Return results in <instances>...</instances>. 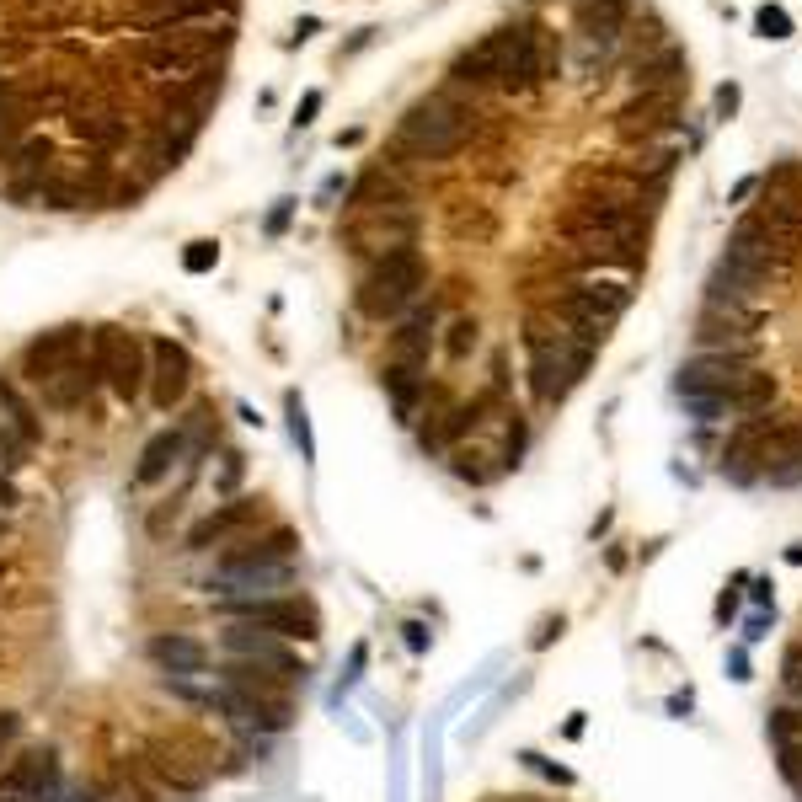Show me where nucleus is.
Masks as SVG:
<instances>
[{"label":"nucleus","mask_w":802,"mask_h":802,"mask_svg":"<svg viewBox=\"0 0 802 802\" xmlns=\"http://www.w3.org/2000/svg\"><path fill=\"white\" fill-rule=\"evenodd\" d=\"M712 107H717V118H733V113H738V86H733V81H728V86H717Z\"/></svg>","instance_id":"nucleus-44"},{"label":"nucleus","mask_w":802,"mask_h":802,"mask_svg":"<svg viewBox=\"0 0 802 802\" xmlns=\"http://www.w3.org/2000/svg\"><path fill=\"white\" fill-rule=\"evenodd\" d=\"M11 802H97L91 792H70V786H54V792H43V797H11Z\"/></svg>","instance_id":"nucleus-42"},{"label":"nucleus","mask_w":802,"mask_h":802,"mask_svg":"<svg viewBox=\"0 0 802 802\" xmlns=\"http://www.w3.org/2000/svg\"><path fill=\"white\" fill-rule=\"evenodd\" d=\"M760 273H749L744 262H733V257H717V268H712V279H706V295H712V305H744V300H754L760 295Z\"/></svg>","instance_id":"nucleus-23"},{"label":"nucleus","mask_w":802,"mask_h":802,"mask_svg":"<svg viewBox=\"0 0 802 802\" xmlns=\"http://www.w3.org/2000/svg\"><path fill=\"white\" fill-rule=\"evenodd\" d=\"M284 220H289V204H279V209L268 214V230H284Z\"/></svg>","instance_id":"nucleus-51"},{"label":"nucleus","mask_w":802,"mask_h":802,"mask_svg":"<svg viewBox=\"0 0 802 802\" xmlns=\"http://www.w3.org/2000/svg\"><path fill=\"white\" fill-rule=\"evenodd\" d=\"M353 209H407V188L391 172H369L353 188Z\"/></svg>","instance_id":"nucleus-28"},{"label":"nucleus","mask_w":802,"mask_h":802,"mask_svg":"<svg viewBox=\"0 0 802 802\" xmlns=\"http://www.w3.org/2000/svg\"><path fill=\"white\" fill-rule=\"evenodd\" d=\"M519 760H524V765H530V770H541V776H551V781H557V786H573V770H562V765H551V760H546V754H535V749H530V754H519Z\"/></svg>","instance_id":"nucleus-40"},{"label":"nucleus","mask_w":802,"mask_h":802,"mask_svg":"<svg viewBox=\"0 0 802 802\" xmlns=\"http://www.w3.org/2000/svg\"><path fill=\"white\" fill-rule=\"evenodd\" d=\"M781 685H786V690H792V696L802 701V658H792V653L781 658Z\"/></svg>","instance_id":"nucleus-43"},{"label":"nucleus","mask_w":802,"mask_h":802,"mask_svg":"<svg viewBox=\"0 0 802 802\" xmlns=\"http://www.w3.org/2000/svg\"><path fill=\"white\" fill-rule=\"evenodd\" d=\"M562 236H642L637 214L615 198H578L573 209L562 214Z\"/></svg>","instance_id":"nucleus-16"},{"label":"nucleus","mask_w":802,"mask_h":802,"mask_svg":"<svg viewBox=\"0 0 802 802\" xmlns=\"http://www.w3.org/2000/svg\"><path fill=\"white\" fill-rule=\"evenodd\" d=\"M289 434L300 444V460H316V439H311V423H305V401L289 391Z\"/></svg>","instance_id":"nucleus-34"},{"label":"nucleus","mask_w":802,"mask_h":802,"mask_svg":"<svg viewBox=\"0 0 802 802\" xmlns=\"http://www.w3.org/2000/svg\"><path fill=\"white\" fill-rule=\"evenodd\" d=\"M188 455H193V434H188V423L161 428V434L140 450V466H134V487H156V482H166V476H172V466H182Z\"/></svg>","instance_id":"nucleus-19"},{"label":"nucleus","mask_w":802,"mask_h":802,"mask_svg":"<svg viewBox=\"0 0 802 802\" xmlns=\"http://www.w3.org/2000/svg\"><path fill=\"white\" fill-rule=\"evenodd\" d=\"M295 557H300V535L289 524H279L268 535H236L220 551L225 567H273V562H295Z\"/></svg>","instance_id":"nucleus-18"},{"label":"nucleus","mask_w":802,"mask_h":802,"mask_svg":"<svg viewBox=\"0 0 802 802\" xmlns=\"http://www.w3.org/2000/svg\"><path fill=\"white\" fill-rule=\"evenodd\" d=\"M230 49V22H177V27H161V33H145L134 59L156 75V81L177 86L188 75H204L214 70V59Z\"/></svg>","instance_id":"nucleus-2"},{"label":"nucleus","mask_w":802,"mask_h":802,"mask_svg":"<svg viewBox=\"0 0 802 802\" xmlns=\"http://www.w3.org/2000/svg\"><path fill=\"white\" fill-rule=\"evenodd\" d=\"M476 332H482V327H476L471 316H460L455 327H450V337H444V353H450V359L460 364V359H466V353L476 348Z\"/></svg>","instance_id":"nucleus-36"},{"label":"nucleus","mask_w":802,"mask_h":802,"mask_svg":"<svg viewBox=\"0 0 802 802\" xmlns=\"http://www.w3.org/2000/svg\"><path fill=\"white\" fill-rule=\"evenodd\" d=\"M492 49H498V86L503 91H535V81L551 70V54L535 27H503V33H492Z\"/></svg>","instance_id":"nucleus-10"},{"label":"nucleus","mask_w":802,"mask_h":802,"mask_svg":"<svg viewBox=\"0 0 802 802\" xmlns=\"http://www.w3.org/2000/svg\"><path fill=\"white\" fill-rule=\"evenodd\" d=\"M348 241H353V252H369V257L401 252V246L418 241V214L412 209H364V220L348 225Z\"/></svg>","instance_id":"nucleus-12"},{"label":"nucleus","mask_w":802,"mask_h":802,"mask_svg":"<svg viewBox=\"0 0 802 802\" xmlns=\"http://www.w3.org/2000/svg\"><path fill=\"white\" fill-rule=\"evenodd\" d=\"M220 6H236V0H220Z\"/></svg>","instance_id":"nucleus-54"},{"label":"nucleus","mask_w":802,"mask_h":802,"mask_svg":"<svg viewBox=\"0 0 802 802\" xmlns=\"http://www.w3.org/2000/svg\"><path fill=\"white\" fill-rule=\"evenodd\" d=\"M27 455H33V439L27 434H17V428H11L6 418H0V471H22L27 466Z\"/></svg>","instance_id":"nucleus-31"},{"label":"nucleus","mask_w":802,"mask_h":802,"mask_svg":"<svg viewBox=\"0 0 802 802\" xmlns=\"http://www.w3.org/2000/svg\"><path fill=\"white\" fill-rule=\"evenodd\" d=\"M776 391H781V385H776V375H765V369H749V375L738 380V385H733V391L722 396V401H728V412H733V418H754V412H765L770 401H776Z\"/></svg>","instance_id":"nucleus-25"},{"label":"nucleus","mask_w":802,"mask_h":802,"mask_svg":"<svg viewBox=\"0 0 802 802\" xmlns=\"http://www.w3.org/2000/svg\"><path fill=\"white\" fill-rule=\"evenodd\" d=\"M65 786V770H59L54 749H22L17 760L0 770V797H43Z\"/></svg>","instance_id":"nucleus-17"},{"label":"nucleus","mask_w":802,"mask_h":802,"mask_svg":"<svg viewBox=\"0 0 802 802\" xmlns=\"http://www.w3.org/2000/svg\"><path fill=\"white\" fill-rule=\"evenodd\" d=\"M97 802H102V797H97Z\"/></svg>","instance_id":"nucleus-56"},{"label":"nucleus","mask_w":802,"mask_h":802,"mask_svg":"<svg viewBox=\"0 0 802 802\" xmlns=\"http://www.w3.org/2000/svg\"><path fill=\"white\" fill-rule=\"evenodd\" d=\"M524 348H530V391H535V401H546V407H557L594 364V343H583L573 327H562V321L551 327L541 316L524 321Z\"/></svg>","instance_id":"nucleus-1"},{"label":"nucleus","mask_w":802,"mask_h":802,"mask_svg":"<svg viewBox=\"0 0 802 802\" xmlns=\"http://www.w3.org/2000/svg\"><path fill=\"white\" fill-rule=\"evenodd\" d=\"M754 27H760V38H770V43L792 38V17H786L781 6H760V11H754Z\"/></svg>","instance_id":"nucleus-35"},{"label":"nucleus","mask_w":802,"mask_h":802,"mask_svg":"<svg viewBox=\"0 0 802 802\" xmlns=\"http://www.w3.org/2000/svg\"><path fill=\"white\" fill-rule=\"evenodd\" d=\"M428 284V262L418 246H401V252H385L375 257V268L359 279V311L375 316V321H396L418 305Z\"/></svg>","instance_id":"nucleus-3"},{"label":"nucleus","mask_w":802,"mask_h":802,"mask_svg":"<svg viewBox=\"0 0 802 802\" xmlns=\"http://www.w3.org/2000/svg\"><path fill=\"white\" fill-rule=\"evenodd\" d=\"M450 75H455L460 86H492V81H498V49H492V38H482L476 49L460 54Z\"/></svg>","instance_id":"nucleus-29"},{"label":"nucleus","mask_w":802,"mask_h":802,"mask_svg":"<svg viewBox=\"0 0 802 802\" xmlns=\"http://www.w3.org/2000/svg\"><path fill=\"white\" fill-rule=\"evenodd\" d=\"M6 161H11V166H38V161H49V140H43V134H27V140L11 150Z\"/></svg>","instance_id":"nucleus-38"},{"label":"nucleus","mask_w":802,"mask_h":802,"mask_svg":"<svg viewBox=\"0 0 802 802\" xmlns=\"http://www.w3.org/2000/svg\"><path fill=\"white\" fill-rule=\"evenodd\" d=\"M257 519V498H230V503H220L214 514H204L188 530V546L182 551H214V546H225V541H236V535L246 530V524Z\"/></svg>","instance_id":"nucleus-20"},{"label":"nucleus","mask_w":802,"mask_h":802,"mask_svg":"<svg viewBox=\"0 0 802 802\" xmlns=\"http://www.w3.org/2000/svg\"><path fill=\"white\" fill-rule=\"evenodd\" d=\"M188 385H193L188 348L172 343V337H150V385H145L150 407H156V412H172L177 401L188 396Z\"/></svg>","instance_id":"nucleus-11"},{"label":"nucleus","mask_w":802,"mask_h":802,"mask_svg":"<svg viewBox=\"0 0 802 802\" xmlns=\"http://www.w3.org/2000/svg\"><path fill=\"white\" fill-rule=\"evenodd\" d=\"M498 802H535V797H498Z\"/></svg>","instance_id":"nucleus-53"},{"label":"nucleus","mask_w":802,"mask_h":802,"mask_svg":"<svg viewBox=\"0 0 802 802\" xmlns=\"http://www.w3.org/2000/svg\"><path fill=\"white\" fill-rule=\"evenodd\" d=\"M434 327H439V305H434V300L401 316V332H391V364L423 369V364H428V348H434Z\"/></svg>","instance_id":"nucleus-21"},{"label":"nucleus","mask_w":802,"mask_h":802,"mask_svg":"<svg viewBox=\"0 0 802 802\" xmlns=\"http://www.w3.org/2000/svg\"><path fill=\"white\" fill-rule=\"evenodd\" d=\"M230 621H246V626H262L284 642H316L321 637V615L316 605H305L295 594H273V599H220L214 605Z\"/></svg>","instance_id":"nucleus-8"},{"label":"nucleus","mask_w":802,"mask_h":802,"mask_svg":"<svg viewBox=\"0 0 802 802\" xmlns=\"http://www.w3.org/2000/svg\"><path fill=\"white\" fill-rule=\"evenodd\" d=\"M70 134H75V140H86V145H97V150H113V145L129 140V118L102 113V107H97V113H75Z\"/></svg>","instance_id":"nucleus-26"},{"label":"nucleus","mask_w":802,"mask_h":802,"mask_svg":"<svg viewBox=\"0 0 802 802\" xmlns=\"http://www.w3.org/2000/svg\"><path fill=\"white\" fill-rule=\"evenodd\" d=\"M680 70H685V54H674V49H669V54L658 59V65H642L637 81H642L647 91H669L674 81H680Z\"/></svg>","instance_id":"nucleus-33"},{"label":"nucleus","mask_w":802,"mask_h":802,"mask_svg":"<svg viewBox=\"0 0 802 802\" xmlns=\"http://www.w3.org/2000/svg\"><path fill=\"white\" fill-rule=\"evenodd\" d=\"M781 776L802 792V744H781Z\"/></svg>","instance_id":"nucleus-41"},{"label":"nucleus","mask_w":802,"mask_h":802,"mask_svg":"<svg viewBox=\"0 0 802 802\" xmlns=\"http://www.w3.org/2000/svg\"><path fill=\"white\" fill-rule=\"evenodd\" d=\"M0 802H11V797H0Z\"/></svg>","instance_id":"nucleus-55"},{"label":"nucleus","mask_w":802,"mask_h":802,"mask_svg":"<svg viewBox=\"0 0 802 802\" xmlns=\"http://www.w3.org/2000/svg\"><path fill=\"white\" fill-rule=\"evenodd\" d=\"M401 631H407V647H412V653H423V647L434 642V637H428V626H418V621H412V626H401Z\"/></svg>","instance_id":"nucleus-48"},{"label":"nucleus","mask_w":802,"mask_h":802,"mask_svg":"<svg viewBox=\"0 0 802 802\" xmlns=\"http://www.w3.org/2000/svg\"><path fill=\"white\" fill-rule=\"evenodd\" d=\"M102 385V364H97V353H81V359H70L65 369H54L49 380L38 385V401L49 412H75V407H86L91 391Z\"/></svg>","instance_id":"nucleus-15"},{"label":"nucleus","mask_w":802,"mask_h":802,"mask_svg":"<svg viewBox=\"0 0 802 802\" xmlns=\"http://www.w3.org/2000/svg\"><path fill=\"white\" fill-rule=\"evenodd\" d=\"M663 123H674V97L669 91H647L642 102H626L621 107V134H653V129H663Z\"/></svg>","instance_id":"nucleus-27"},{"label":"nucleus","mask_w":802,"mask_h":802,"mask_svg":"<svg viewBox=\"0 0 802 802\" xmlns=\"http://www.w3.org/2000/svg\"><path fill=\"white\" fill-rule=\"evenodd\" d=\"M86 348H91V327H54V332H43V337H33V343L22 348V380L38 391L54 369H65L70 359H81Z\"/></svg>","instance_id":"nucleus-13"},{"label":"nucleus","mask_w":802,"mask_h":802,"mask_svg":"<svg viewBox=\"0 0 802 802\" xmlns=\"http://www.w3.org/2000/svg\"><path fill=\"white\" fill-rule=\"evenodd\" d=\"M786 653H792V658H802V642H792V647H786Z\"/></svg>","instance_id":"nucleus-52"},{"label":"nucleus","mask_w":802,"mask_h":802,"mask_svg":"<svg viewBox=\"0 0 802 802\" xmlns=\"http://www.w3.org/2000/svg\"><path fill=\"white\" fill-rule=\"evenodd\" d=\"M524 455V418L519 412H508V439H503V466H514Z\"/></svg>","instance_id":"nucleus-39"},{"label":"nucleus","mask_w":802,"mask_h":802,"mask_svg":"<svg viewBox=\"0 0 802 802\" xmlns=\"http://www.w3.org/2000/svg\"><path fill=\"white\" fill-rule=\"evenodd\" d=\"M209 712H220L230 722L252 733H289L295 728V701L284 690H241V685H204V701Z\"/></svg>","instance_id":"nucleus-7"},{"label":"nucleus","mask_w":802,"mask_h":802,"mask_svg":"<svg viewBox=\"0 0 802 802\" xmlns=\"http://www.w3.org/2000/svg\"><path fill=\"white\" fill-rule=\"evenodd\" d=\"M17 733H22V717H17V712H0V749H6Z\"/></svg>","instance_id":"nucleus-46"},{"label":"nucleus","mask_w":802,"mask_h":802,"mask_svg":"<svg viewBox=\"0 0 802 802\" xmlns=\"http://www.w3.org/2000/svg\"><path fill=\"white\" fill-rule=\"evenodd\" d=\"M631 305V289L615 284V279H583V284H567L557 300H551V316L562 321V327H573L583 343L599 348V337H605V327H615V321L626 316Z\"/></svg>","instance_id":"nucleus-5"},{"label":"nucleus","mask_w":802,"mask_h":802,"mask_svg":"<svg viewBox=\"0 0 802 802\" xmlns=\"http://www.w3.org/2000/svg\"><path fill=\"white\" fill-rule=\"evenodd\" d=\"M150 770H156V776L172 786V792H198V786H204V776H198V770L182 765V754H166V749L150 754Z\"/></svg>","instance_id":"nucleus-30"},{"label":"nucleus","mask_w":802,"mask_h":802,"mask_svg":"<svg viewBox=\"0 0 802 802\" xmlns=\"http://www.w3.org/2000/svg\"><path fill=\"white\" fill-rule=\"evenodd\" d=\"M22 503V492H17V482H11L6 471H0V514H11V508Z\"/></svg>","instance_id":"nucleus-45"},{"label":"nucleus","mask_w":802,"mask_h":802,"mask_svg":"<svg viewBox=\"0 0 802 802\" xmlns=\"http://www.w3.org/2000/svg\"><path fill=\"white\" fill-rule=\"evenodd\" d=\"M471 134V113L450 97H423L401 113V145L423 161H450Z\"/></svg>","instance_id":"nucleus-4"},{"label":"nucleus","mask_w":802,"mask_h":802,"mask_svg":"<svg viewBox=\"0 0 802 802\" xmlns=\"http://www.w3.org/2000/svg\"><path fill=\"white\" fill-rule=\"evenodd\" d=\"M754 188H760V177H744V182H738V188L728 193V204H744V198H749Z\"/></svg>","instance_id":"nucleus-50"},{"label":"nucleus","mask_w":802,"mask_h":802,"mask_svg":"<svg viewBox=\"0 0 802 802\" xmlns=\"http://www.w3.org/2000/svg\"><path fill=\"white\" fill-rule=\"evenodd\" d=\"M744 375H749L744 353H696V359L680 364L674 391H680L685 401H690V396H728Z\"/></svg>","instance_id":"nucleus-14"},{"label":"nucleus","mask_w":802,"mask_h":802,"mask_svg":"<svg viewBox=\"0 0 802 802\" xmlns=\"http://www.w3.org/2000/svg\"><path fill=\"white\" fill-rule=\"evenodd\" d=\"M145 653L161 674H177V680H193V674L209 669V647L188 637V631H161V637H150Z\"/></svg>","instance_id":"nucleus-22"},{"label":"nucleus","mask_w":802,"mask_h":802,"mask_svg":"<svg viewBox=\"0 0 802 802\" xmlns=\"http://www.w3.org/2000/svg\"><path fill=\"white\" fill-rule=\"evenodd\" d=\"M214 262H220V246H214V241H193L188 252H182V268H188V273H209Z\"/></svg>","instance_id":"nucleus-37"},{"label":"nucleus","mask_w":802,"mask_h":802,"mask_svg":"<svg viewBox=\"0 0 802 802\" xmlns=\"http://www.w3.org/2000/svg\"><path fill=\"white\" fill-rule=\"evenodd\" d=\"M220 647H225V658H236V663H257V669L279 674L284 685L305 680V658H300L284 637H273V631H262V626L230 621V626L220 631Z\"/></svg>","instance_id":"nucleus-9"},{"label":"nucleus","mask_w":802,"mask_h":802,"mask_svg":"<svg viewBox=\"0 0 802 802\" xmlns=\"http://www.w3.org/2000/svg\"><path fill=\"white\" fill-rule=\"evenodd\" d=\"M321 113V91H305V102H300V129Z\"/></svg>","instance_id":"nucleus-49"},{"label":"nucleus","mask_w":802,"mask_h":802,"mask_svg":"<svg viewBox=\"0 0 802 802\" xmlns=\"http://www.w3.org/2000/svg\"><path fill=\"white\" fill-rule=\"evenodd\" d=\"M91 353L102 364V380L123 407L145 396L150 385V343L140 332H123V327H91Z\"/></svg>","instance_id":"nucleus-6"},{"label":"nucleus","mask_w":802,"mask_h":802,"mask_svg":"<svg viewBox=\"0 0 802 802\" xmlns=\"http://www.w3.org/2000/svg\"><path fill=\"white\" fill-rule=\"evenodd\" d=\"M770 738H776V749L781 744H802V701H786L770 712Z\"/></svg>","instance_id":"nucleus-32"},{"label":"nucleus","mask_w":802,"mask_h":802,"mask_svg":"<svg viewBox=\"0 0 802 802\" xmlns=\"http://www.w3.org/2000/svg\"><path fill=\"white\" fill-rule=\"evenodd\" d=\"M385 396H391V412H396V423H418V401L428 396V380H423V369H401L391 364L385 369Z\"/></svg>","instance_id":"nucleus-24"},{"label":"nucleus","mask_w":802,"mask_h":802,"mask_svg":"<svg viewBox=\"0 0 802 802\" xmlns=\"http://www.w3.org/2000/svg\"><path fill=\"white\" fill-rule=\"evenodd\" d=\"M241 482V455H225V471H220V492H230Z\"/></svg>","instance_id":"nucleus-47"}]
</instances>
